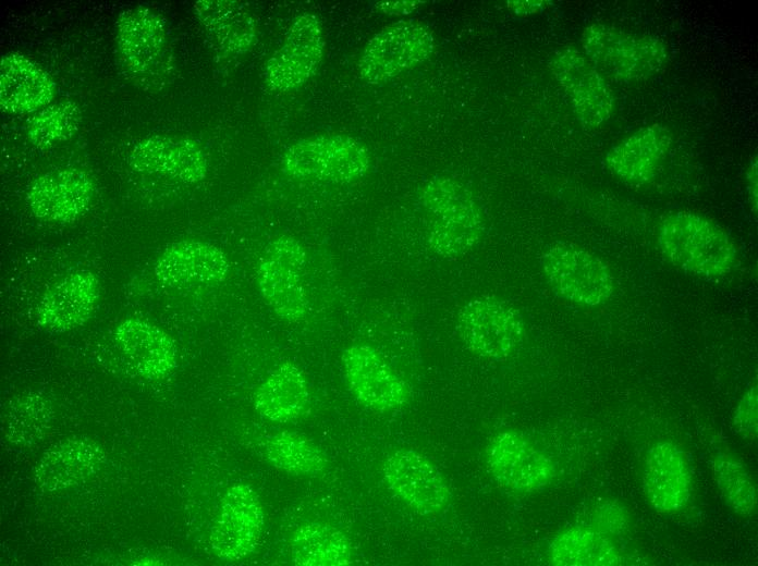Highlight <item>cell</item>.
Returning <instances> with one entry per match:
<instances>
[{"instance_id": "cell-1", "label": "cell", "mask_w": 758, "mask_h": 566, "mask_svg": "<svg viewBox=\"0 0 758 566\" xmlns=\"http://www.w3.org/2000/svg\"><path fill=\"white\" fill-rule=\"evenodd\" d=\"M417 199L425 218L426 242L435 255L451 260L461 258L482 238V210L461 181L436 175L423 184Z\"/></svg>"}, {"instance_id": "cell-8", "label": "cell", "mask_w": 758, "mask_h": 566, "mask_svg": "<svg viewBox=\"0 0 758 566\" xmlns=\"http://www.w3.org/2000/svg\"><path fill=\"white\" fill-rule=\"evenodd\" d=\"M457 331L468 350L490 360L512 357L525 337L521 313L491 295L474 297L462 306L457 313Z\"/></svg>"}, {"instance_id": "cell-15", "label": "cell", "mask_w": 758, "mask_h": 566, "mask_svg": "<svg viewBox=\"0 0 758 566\" xmlns=\"http://www.w3.org/2000/svg\"><path fill=\"white\" fill-rule=\"evenodd\" d=\"M388 488L417 513L435 515L444 512L451 501L449 485L436 467L414 450H398L383 463Z\"/></svg>"}, {"instance_id": "cell-6", "label": "cell", "mask_w": 758, "mask_h": 566, "mask_svg": "<svg viewBox=\"0 0 758 566\" xmlns=\"http://www.w3.org/2000/svg\"><path fill=\"white\" fill-rule=\"evenodd\" d=\"M370 168L367 148L341 134H318L296 140L281 157L282 172L297 180L352 183Z\"/></svg>"}, {"instance_id": "cell-28", "label": "cell", "mask_w": 758, "mask_h": 566, "mask_svg": "<svg viewBox=\"0 0 758 566\" xmlns=\"http://www.w3.org/2000/svg\"><path fill=\"white\" fill-rule=\"evenodd\" d=\"M290 555L299 566H345L353 561L352 544L346 534L322 522L298 526L290 539Z\"/></svg>"}, {"instance_id": "cell-26", "label": "cell", "mask_w": 758, "mask_h": 566, "mask_svg": "<svg viewBox=\"0 0 758 566\" xmlns=\"http://www.w3.org/2000/svg\"><path fill=\"white\" fill-rule=\"evenodd\" d=\"M310 389L299 367L284 361L259 384L254 396L257 413L272 422H289L302 417L310 404Z\"/></svg>"}, {"instance_id": "cell-37", "label": "cell", "mask_w": 758, "mask_h": 566, "mask_svg": "<svg viewBox=\"0 0 758 566\" xmlns=\"http://www.w3.org/2000/svg\"><path fill=\"white\" fill-rule=\"evenodd\" d=\"M508 9L515 15H530L542 12L548 5L549 1L541 0H528V1H508Z\"/></svg>"}, {"instance_id": "cell-3", "label": "cell", "mask_w": 758, "mask_h": 566, "mask_svg": "<svg viewBox=\"0 0 758 566\" xmlns=\"http://www.w3.org/2000/svg\"><path fill=\"white\" fill-rule=\"evenodd\" d=\"M115 46L126 77L139 89L158 93L170 84L174 57L163 17L136 5L121 11L115 21Z\"/></svg>"}, {"instance_id": "cell-20", "label": "cell", "mask_w": 758, "mask_h": 566, "mask_svg": "<svg viewBox=\"0 0 758 566\" xmlns=\"http://www.w3.org/2000/svg\"><path fill=\"white\" fill-rule=\"evenodd\" d=\"M129 162L136 171L187 184L201 182L208 174L204 149L196 142L183 137L154 135L143 138L131 149Z\"/></svg>"}, {"instance_id": "cell-5", "label": "cell", "mask_w": 758, "mask_h": 566, "mask_svg": "<svg viewBox=\"0 0 758 566\" xmlns=\"http://www.w3.org/2000/svg\"><path fill=\"white\" fill-rule=\"evenodd\" d=\"M306 264V249L290 235H280L270 241L259 259L256 270L259 293L281 320L301 321L309 310Z\"/></svg>"}, {"instance_id": "cell-10", "label": "cell", "mask_w": 758, "mask_h": 566, "mask_svg": "<svg viewBox=\"0 0 758 566\" xmlns=\"http://www.w3.org/2000/svg\"><path fill=\"white\" fill-rule=\"evenodd\" d=\"M265 525L259 495L246 483H236L224 493L210 530L213 554L227 562H237L259 544Z\"/></svg>"}, {"instance_id": "cell-24", "label": "cell", "mask_w": 758, "mask_h": 566, "mask_svg": "<svg viewBox=\"0 0 758 566\" xmlns=\"http://www.w3.org/2000/svg\"><path fill=\"white\" fill-rule=\"evenodd\" d=\"M56 95L51 76L33 59L10 52L0 63V106L4 112L24 114L49 106Z\"/></svg>"}, {"instance_id": "cell-19", "label": "cell", "mask_w": 758, "mask_h": 566, "mask_svg": "<svg viewBox=\"0 0 758 566\" xmlns=\"http://www.w3.org/2000/svg\"><path fill=\"white\" fill-rule=\"evenodd\" d=\"M99 296V281L93 272H70L45 292L36 306V322L51 332L78 328L91 316Z\"/></svg>"}, {"instance_id": "cell-36", "label": "cell", "mask_w": 758, "mask_h": 566, "mask_svg": "<svg viewBox=\"0 0 758 566\" xmlns=\"http://www.w3.org/2000/svg\"><path fill=\"white\" fill-rule=\"evenodd\" d=\"M424 3V1L418 0L380 1L376 3V8L387 15H406Z\"/></svg>"}, {"instance_id": "cell-7", "label": "cell", "mask_w": 758, "mask_h": 566, "mask_svg": "<svg viewBox=\"0 0 758 566\" xmlns=\"http://www.w3.org/2000/svg\"><path fill=\"white\" fill-rule=\"evenodd\" d=\"M540 267L553 292L579 306H599L614 291V279L608 264L573 243L557 242L548 246L540 257Z\"/></svg>"}, {"instance_id": "cell-22", "label": "cell", "mask_w": 758, "mask_h": 566, "mask_svg": "<svg viewBox=\"0 0 758 566\" xmlns=\"http://www.w3.org/2000/svg\"><path fill=\"white\" fill-rule=\"evenodd\" d=\"M106 462L102 447L85 436L66 439L48 450L36 465L34 479L44 491L78 485L98 472Z\"/></svg>"}, {"instance_id": "cell-12", "label": "cell", "mask_w": 758, "mask_h": 566, "mask_svg": "<svg viewBox=\"0 0 758 566\" xmlns=\"http://www.w3.org/2000/svg\"><path fill=\"white\" fill-rule=\"evenodd\" d=\"M341 362L352 394L365 407L387 413L398 410L408 403V383L371 345H350L342 353Z\"/></svg>"}, {"instance_id": "cell-16", "label": "cell", "mask_w": 758, "mask_h": 566, "mask_svg": "<svg viewBox=\"0 0 758 566\" xmlns=\"http://www.w3.org/2000/svg\"><path fill=\"white\" fill-rule=\"evenodd\" d=\"M94 195L95 185L86 172L63 168L35 179L27 189L26 202L40 220L70 223L89 209Z\"/></svg>"}, {"instance_id": "cell-4", "label": "cell", "mask_w": 758, "mask_h": 566, "mask_svg": "<svg viewBox=\"0 0 758 566\" xmlns=\"http://www.w3.org/2000/svg\"><path fill=\"white\" fill-rule=\"evenodd\" d=\"M583 53L618 82H639L658 74L668 63L667 45L655 36L637 35L602 23L587 25L580 38Z\"/></svg>"}, {"instance_id": "cell-34", "label": "cell", "mask_w": 758, "mask_h": 566, "mask_svg": "<svg viewBox=\"0 0 758 566\" xmlns=\"http://www.w3.org/2000/svg\"><path fill=\"white\" fill-rule=\"evenodd\" d=\"M626 522V512L618 504L607 503L596 512L592 527L604 534H614L622 531Z\"/></svg>"}, {"instance_id": "cell-33", "label": "cell", "mask_w": 758, "mask_h": 566, "mask_svg": "<svg viewBox=\"0 0 758 566\" xmlns=\"http://www.w3.org/2000/svg\"><path fill=\"white\" fill-rule=\"evenodd\" d=\"M758 393L757 385L749 386L739 399L733 424L737 433L747 439H755L758 427Z\"/></svg>"}, {"instance_id": "cell-29", "label": "cell", "mask_w": 758, "mask_h": 566, "mask_svg": "<svg viewBox=\"0 0 758 566\" xmlns=\"http://www.w3.org/2000/svg\"><path fill=\"white\" fill-rule=\"evenodd\" d=\"M265 455L277 469L298 477H316L327 467L322 451L305 435L292 431L268 436Z\"/></svg>"}, {"instance_id": "cell-30", "label": "cell", "mask_w": 758, "mask_h": 566, "mask_svg": "<svg viewBox=\"0 0 758 566\" xmlns=\"http://www.w3.org/2000/svg\"><path fill=\"white\" fill-rule=\"evenodd\" d=\"M51 403L38 393L13 399L2 419L5 439L16 446H29L47 434L52 421Z\"/></svg>"}, {"instance_id": "cell-13", "label": "cell", "mask_w": 758, "mask_h": 566, "mask_svg": "<svg viewBox=\"0 0 758 566\" xmlns=\"http://www.w3.org/2000/svg\"><path fill=\"white\" fill-rule=\"evenodd\" d=\"M491 476L506 489L519 493L549 485L557 469L553 460L524 434L506 430L491 438L486 448Z\"/></svg>"}, {"instance_id": "cell-31", "label": "cell", "mask_w": 758, "mask_h": 566, "mask_svg": "<svg viewBox=\"0 0 758 566\" xmlns=\"http://www.w3.org/2000/svg\"><path fill=\"white\" fill-rule=\"evenodd\" d=\"M717 487L729 508L741 517L757 509V488L747 467L734 455L718 453L712 460Z\"/></svg>"}, {"instance_id": "cell-9", "label": "cell", "mask_w": 758, "mask_h": 566, "mask_svg": "<svg viewBox=\"0 0 758 566\" xmlns=\"http://www.w3.org/2000/svg\"><path fill=\"white\" fill-rule=\"evenodd\" d=\"M435 46L427 25L416 20L398 21L367 41L357 62L358 75L369 84L388 82L426 61Z\"/></svg>"}, {"instance_id": "cell-14", "label": "cell", "mask_w": 758, "mask_h": 566, "mask_svg": "<svg viewBox=\"0 0 758 566\" xmlns=\"http://www.w3.org/2000/svg\"><path fill=\"white\" fill-rule=\"evenodd\" d=\"M325 48L322 25L309 12L292 21L283 44L265 66L266 86L274 93H286L304 85L318 69Z\"/></svg>"}, {"instance_id": "cell-21", "label": "cell", "mask_w": 758, "mask_h": 566, "mask_svg": "<svg viewBox=\"0 0 758 566\" xmlns=\"http://www.w3.org/2000/svg\"><path fill=\"white\" fill-rule=\"evenodd\" d=\"M670 128L646 125L613 145L604 157L612 176L629 185H644L656 176L672 146Z\"/></svg>"}, {"instance_id": "cell-35", "label": "cell", "mask_w": 758, "mask_h": 566, "mask_svg": "<svg viewBox=\"0 0 758 566\" xmlns=\"http://www.w3.org/2000/svg\"><path fill=\"white\" fill-rule=\"evenodd\" d=\"M745 187L750 210L757 213L758 207V171L757 155L753 156L745 172Z\"/></svg>"}, {"instance_id": "cell-23", "label": "cell", "mask_w": 758, "mask_h": 566, "mask_svg": "<svg viewBox=\"0 0 758 566\" xmlns=\"http://www.w3.org/2000/svg\"><path fill=\"white\" fill-rule=\"evenodd\" d=\"M114 343L133 370L147 379H160L176 367L178 350L172 337L159 327L126 319L114 330Z\"/></svg>"}, {"instance_id": "cell-25", "label": "cell", "mask_w": 758, "mask_h": 566, "mask_svg": "<svg viewBox=\"0 0 758 566\" xmlns=\"http://www.w3.org/2000/svg\"><path fill=\"white\" fill-rule=\"evenodd\" d=\"M193 11L199 24L224 52L243 54L258 36V27L249 9L235 0H198Z\"/></svg>"}, {"instance_id": "cell-18", "label": "cell", "mask_w": 758, "mask_h": 566, "mask_svg": "<svg viewBox=\"0 0 758 566\" xmlns=\"http://www.w3.org/2000/svg\"><path fill=\"white\" fill-rule=\"evenodd\" d=\"M154 273L162 285L172 288L210 286L228 278L230 262L219 247L201 241L184 239L161 251Z\"/></svg>"}, {"instance_id": "cell-27", "label": "cell", "mask_w": 758, "mask_h": 566, "mask_svg": "<svg viewBox=\"0 0 758 566\" xmlns=\"http://www.w3.org/2000/svg\"><path fill=\"white\" fill-rule=\"evenodd\" d=\"M549 561L560 566H613L623 563L621 551L594 527L573 526L549 545Z\"/></svg>"}, {"instance_id": "cell-11", "label": "cell", "mask_w": 758, "mask_h": 566, "mask_svg": "<svg viewBox=\"0 0 758 566\" xmlns=\"http://www.w3.org/2000/svg\"><path fill=\"white\" fill-rule=\"evenodd\" d=\"M549 67L584 127H599L612 116L615 109L612 89L583 51L561 48L551 57Z\"/></svg>"}, {"instance_id": "cell-17", "label": "cell", "mask_w": 758, "mask_h": 566, "mask_svg": "<svg viewBox=\"0 0 758 566\" xmlns=\"http://www.w3.org/2000/svg\"><path fill=\"white\" fill-rule=\"evenodd\" d=\"M644 492L659 513L675 514L690 502L693 478L683 450L671 441L652 444L646 453L643 469Z\"/></svg>"}, {"instance_id": "cell-2", "label": "cell", "mask_w": 758, "mask_h": 566, "mask_svg": "<svg viewBox=\"0 0 758 566\" xmlns=\"http://www.w3.org/2000/svg\"><path fill=\"white\" fill-rule=\"evenodd\" d=\"M662 255L678 269L705 279L724 278L738 264V249L716 221L693 211L663 218L657 234Z\"/></svg>"}, {"instance_id": "cell-32", "label": "cell", "mask_w": 758, "mask_h": 566, "mask_svg": "<svg viewBox=\"0 0 758 566\" xmlns=\"http://www.w3.org/2000/svg\"><path fill=\"white\" fill-rule=\"evenodd\" d=\"M82 113L72 101H61L39 110L27 123L28 140L49 148L71 138L80 127Z\"/></svg>"}]
</instances>
